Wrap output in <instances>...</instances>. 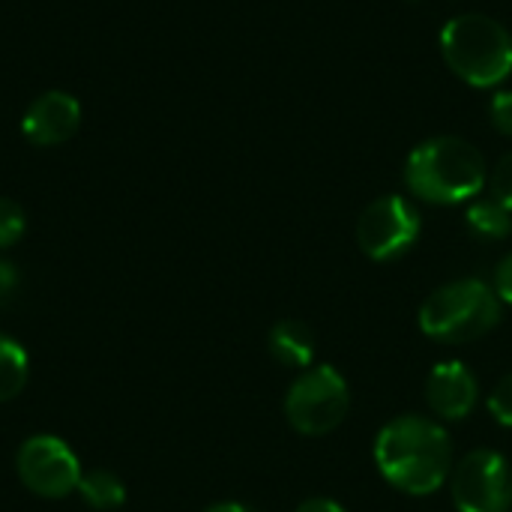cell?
Segmentation results:
<instances>
[{"label":"cell","mask_w":512,"mask_h":512,"mask_svg":"<svg viewBox=\"0 0 512 512\" xmlns=\"http://www.w3.org/2000/svg\"><path fill=\"white\" fill-rule=\"evenodd\" d=\"M501 321L498 294L480 279H462L438 288L420 309V327L438 342H474Z\"/></svg>","instance_id":"obj_4"},{"label":"cell","mask_w":512,"mask_h":512,"mask_svg":"<svg viewBox=\"0 0 512 512\" xmlns=\"http://www.w3.org/2000/svg\"><path fill=\"white\" fill-rule=\"evenodd\" d=\"M489 414L501 423L512 429V375H507L489 396Z\"/></svg>","instance_id":"obj_16"},{"label":"cell","mask_w":512,"mask_h":512,"mask_svg":"<svg viewBox=\"0 0 512 512\" xmlns=\"http://www.w3.org/2000/svg\"><path fill=\"white\" fill-rule=\"evenodd\" d=\"M207 512H258V510H252V507H243V504H216V507H210Z\"/></svg>","instance_id":"obj_22"},{"label":"cell","mask_w":512,"mask_h":512,"mask_svg":"<svg viewBox=\"0 0 512 512\" xmlns=\"http://www.w3.org/2000/svg\"><path fill=\"white\" fill-rule=\"evenodd\" d=\"M477 381L465 363H438L426 381V399L444 420H465L477 405Z\"/></svg>","instance_id":"obj_10"},{"label":"cell","mask_w":512,"mask_h":512,"mask_svg":"<svg viewBox=\"0 0 512 512\" xmlns=\"http://www.w3.org/2000/svg\"><path fill=\"white\" fill-rule=\"evenodd\" d=\"M375 462L384 480L405 495H432L453 465L450 435L426 417H399L378 432Z\"/></svg>","instance_id":"obj_1"},{"label":"cell","mask_w":512,"mask_h":512,"mask_svg":"<svg viewBox=\"0 0 512 512\" xmlns=\"http://www.w3.org/2000/svg\"><path fill=\"white\" fill-rule=\"evenodd\" d=\"M24 225H27L24 210L15 201L0 198V249L15 246L21 240V234H24Z\"/></svg>","instance_id":"obj_15"},{"label":"cell","mask_w":512,"mask_h":512,"mask_svg":"<svg viewBox=\"0 0 512 512\" xmlns=\"http://www.w3.org/2000/svg\"><path fill=\"white\" fill-rule=\"evenodd\" d=\"M297 512H345L336 501H330V498H312V501H306V504H300Z\"/></svg>","instance_id":"obj_21"},{"label":"cell","mask_w":512,"mask_h":512,"mask_svg":"<svg viewBox=\"0 0 512 512\" xmlns=\"http://www.w3.org/2000/svg\"><path fill=\"white\" fill-rule=\"evenodd\" d=\"M78 123H81V105L63 90H48L27 108L21 129L30 144L57 147L75 135Z\"/></svg>","instance_id":"obj_9"},{"label":"cell","mask_w":512,"mask_h":512,"mask_svg":"<svg viewBox=\"0 0 512 512\" xmlns=\"http://www.w3.org/2000/svg\"><path fill=\"white\" fill-rule=\"evenodd\" d=\"M468 228L480 237V240H504L512 231L510 210L501 201H480L474 207H468Z\"/></svg>","instance_id":"obj_14"},{"label":"cell","mask_w":512,"mask_h":512,"mask_svg":"<svg viewBox=\"0 0 512 512\" xmlns=\"http://www.w3.org/2000/svg\"><path fill=\"white\" fill-rule=\"evenodd\" d=\"M492 123L504 132V135H512V90H501L492 96Z\"/></svg>","instance_id":"obj_18"},{"label":"cell","mask_w":512,"mask_h":512,"mask_svg":"<svg viewBox=\"0 0 512 512\" xmlns=\"http://www.w3.org/2000/svg\"><path fill=\"white\" fill-rule=\"evenodd\" d=\"M27 372H30L27 351L15 339L0 333V402H9L24 390Z\"/></svg>","instance_id":"obj_12"},{"label":"cell","mask_w":512,"mask_h":512,"mask_svg":"<svg viewBox=\"0 0 512 512\" xmlns=\"http://www.w3.org/2000/svg\"><path fill=\"white\" fill-rule=\"evenodd\" d=\"M492 198L501 201L512 213V153L498 162V168L492 171Z\"/></svg>","instance_id":"obj_17"},{"label":"cell","mask_w":512,"mask_h":512,"mask_svg":"<svg viewBox=\"0 0 512 512\" xmlns=\"http://www.w3.org/2000/svg\"><path fill=\"white\" fill-rule=\"evenodd\" d=\"M18 477L21 483L39 495V498H66L69 492H78L81 483V462L54 435H33L18 450Z\"/></svg>","instance_id":"obj_6"},{"label":"cell","mask_w":512,"mask_h":512,"mask_svg":"<svg viewBox=\"0 0 512 512\" xmlns=\"http://www.w3.org/2000/svg\"><path fill=\"white\" fill-rule=\"evenodd\" d=\"M270 354L282 366L306 369L315 360V339L306 324L300 321H279L270 330Z\"/></svg>","instance_id":"obj_11"},{"label":"cell","mask_w":512,"mask_h":512,"mask_svg":"<svg viewBox=\"0 0 512 512\" xmlns=\"http://www.w3.org/2000/svg\"><path fill=\"white\" fill-rule=\"evenodd\" d=\"M15 285H18V276H15V267L9 264V261H0V306L12 297V291H15Z\"/></svg>","instance_id":"obj_20"},{"label":"cell","mask_w":512,"mask_h":512,"mask_svg":"<svg viewBox=\"0 0 512 512\" xmlns=\"http://www.w3.org/2000/svg\"><path fill=\"white\" fill-rule=\"evenodd\" d=\"M495 294H498V300L512 306V255L501 261V267L495 273Z\"/></svg>","instance_id":"obj_19"},{"label":"cell","mask_w":512,"mask_h":512,"mask_svg":"<svg viewBox=\"0 0 512 512\" xmlns=\"http://www.w3.org/2000/svg\"><path fill=\"white\" fill-rule=\"evenodd\" d=\"M405 183L429 204H462L486 186V162L462 138H432L408 156Z\"/></svg>","instance_id":"obj_2"},{"label":"cell","mask_w":512,"mask_h":512,"mask_svg":"<svg viewBox=\"0 0 512 512\" xmlns=\"http://www.w3.org/2000/svg\"><path fill=\"white\" fill-rule=\"evenodd\" d=\"M441 54L447 66L474 87H495L512 72V36L489 15L468 12L441 30Z\"/></svg>","instance_id":"obj_3"},{"label":"cell","mask_w":512,"mask_h":512,"mask_svg":"<svg viewBox=\"0 0 512 512\" xmlns=\"http://www.w3.org/2000/svg\"><path fill=\"white\" fill-rule=\"evenodd\" d=\"M453 501L459 512H507L512 507V477L495 450L468 453L453 471Z\"/></svg>","instance_id":"obj_8"},{"label":"cell","mask_w":512,"mask_h":512,"mask_svg":"<svg viewBox=\"0 0 512 512\" xmlns=\"http://www.w3.org/2000/svg\"><path fill=\"white\" fill-rule=\"evenodd\" d=\"M78 492H81L87 507H93V510L99 512L117 510L126 501V489H123L120 477H114L111 471H90V474H84L81 483H78Z\"/></svg>","instance_id":"obj_13"},{"label":"cell","mask_w":512,"mask_h":512,"mask_svg":"<svg viewBox=\"0 0 512 512\" xmlns=\"http://www.w3.org/2000/svg\"><path fill=\"white\" fill-rule=\"evenodd\" d=\"M288 423L300 435H327L348 414V384L333 366L303 372L285 399Z\"/></svg>","instance_id":"obj_5"},{"label":"cell","mask_w":512,"mask_h":512,"mask_svg":"<svg viewBox=\"0 0 512 512\" xmlns=\"http://www.w3.org/2000/svg\"><path fill=\"white\" fill-rule=\"evenodd\" d=\"M420 237V213L402 195H387L369 204L357 225L360 249L372 261H393L405 255Z\"/></svg>","instance_id":"obj_7"}]
</instances>
